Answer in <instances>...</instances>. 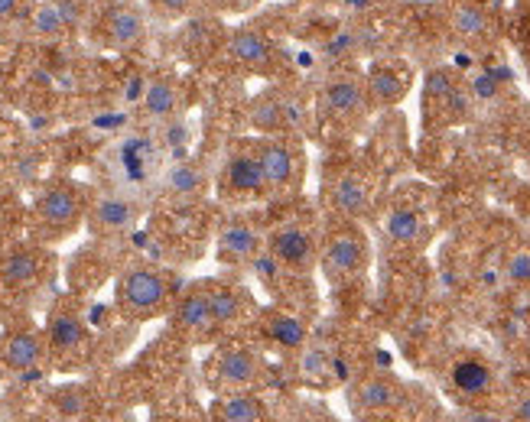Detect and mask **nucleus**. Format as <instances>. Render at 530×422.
<instances>
[{
	"label": "nucleus",
	"instance_id": "nucleus-1",
	"mask_svg": "<svg viewBox=\"0 0 530 422\" xmlns=\"http://www.w3.org/2000/svg\"><path fill=\"white\" fill-rule=\"evenodd\" d=\"M368 263H371V244H368V234L361 231V224L348 218H332L319 247L322 276L335 286H345L352 280H361Z\"/></svg>",
	"mask_w": 530,
	"mask_h": 422
},
{
	"label": "nucleus",
	"instance_id": "nucleus-2",
	"mask_svg": "<svg viewBox=\"0 0 530 422\" xmlns=\"http://www.w3.org/2000/svg\"><path fill=\"white\" fill-rule=\"evenodd\" d=\"M371 111L368 101V85L365 75H335L322 85L319 98H316V114L319 121L335 124V127H358L365 121V114Z\"/></svg>",
	"mask_w": 530,
	"mask_h": 422
},
{
	"label": "nucleus",
	"instance_id": "nucleus-3",
	"mask_svg": "<svg viewBox=\"0 0 530 422\" xmlns=\"http://www.w3.org/2000/svg\"><path fill=\"white\" fill-rule=\"evenodd\" d=\"M205 380L215 393H241V390H261L267 380V364L254 348L228 345L215 354L205 367Z\"/></svg>",
	"mask_w": 530,
	"mask_h": 422
},
{
	"label": "nucleus",
	"instance_id": "nucleus-4",
	"mask_svg": "<svg viewBox=\"0 0 530 422\" xmlns=\"http://www.w3.org/2000/svg\"><path fill=\"white\" fill-rule=\"evenodd\" d=\"M170 289L173 286L166 280V273L153 270V267H134V270H127L118 283V306L127 319L144 322L166 309Z\"/></svg>",
	"mask_w": 530,
	"mask_h": 422
},
{
	"label": "nucleus",
	"instance_id": "nucleus-5",
	"mask_svg": "<svg viewBox=\"0 0 530 422\" xmlns=\"http://www.w3.org/2000/svg\"><path fill=\"white\" fill-rule=\"evenodd\" d=\"M319 247L322 237L303 221H283L267 234L270 260L296 276H306L319 267Z\"/></svg>",
	"mask_w": 530,
	"mask_h": 422
},
{
	"label": "nucleus",
	"instance_id": "nucleus-6",
	"mask_svg": "<svg viewBox=\"0 0 530 422\" xmlns=\"http://www.w3.org/2000/svg\"><path fill=\"white\" fill-rule=\"evenodd\" d=\"M257 153H261L270 195H290L303 186L306 153L293 137H261L257 140Z\"/></svg>",
	"mask_w": 530,
	"mask_h": 422
},
{
	"label": "nucleus",
	"instance_id": "nucleus-7",
	"mask_svg": "<svg viewBox=\"0 0 530 422\" xmlns=\"http://www.w3.org/2000/svg\"><path fill=\"white\" fill-rule=\"evenodd\" d=\"M449 390H452V397H459L469 406L491 400L498 390L495 364L478 351H459L449 364Z\"/></svg>",
	"mask_w": 530,
	"mask_h": 422
},
{
	"label": "nucleus",
	"instance_id": "nucleus-8",
	"mask_svg": "<svg viewBox=\"0 0 530 422\" xmlns=\"http://www.w3.org/2000/svg\"><path fill=\"white\" fill-rule=\"evenodd\" d=\"M222 189L235 199H261L267 192V179H264V166H261V153H257V140L254 143H241L228 153L225 169H222Z\"/></svg>",
	"mask_w": 530,
	"mask_h": 422
},
{
	"label": "nucleus",
	"instance_id": "nucleus-9",
	"mask_svg": "<svg viewBox=\"0 0 530 422\" xmlns=\"http://www.w3.org/2000/svg\"><path fill=\"white\" fill-rule=\"evenodd\" d=\"M348 400H352V410H358L361 416H387L407 403V387L391 374H368L355 380Z\"/></svg>",
	"mask_w": 530,
	"mask_h": 422
},
{
	"label": "nucleus",
	"instance_id": "nucleus-10",
	"mask_svg": "<svg viewBox=\"0 0 530 422\" xmlns=\"http://www.w3.org/2000/svg\"><path fill=\"white\" fill-rule=\"evenodd\" d=\"M82 221V199L72 186H49L36 199V224L49 237H66Z\"/></svg>",
	"mask_w": 530,
	"mask_h": 422
},
{
	"label": "nucleus",
	"instance_id": "nucleus-11",
	"mask_svg": "<svg viewBox=\"0 0 530 422\" xmlns=\"http://www.w3.org/2000/svg\"><path fill=\"white\" fill-rule=\"evenodd\" d=\"M326 192H329V205H332L335 218L358 221V218H365L374 205V186L361 169H342V173H335L332 186Z\"/></svg>",
	"mask_w": 530,
	"mask_h": 422
},
{
	"label": "nucleus",
	"instance_id": "nucleus-12",
	"mask_svg": "<svg viewBox=\"0 0 530 422\" xmlns=\"http://www.w3.org/2000/svg\"><path fill=\"white\" fill-rule=\"evenodd\" d=\"M368 85V101L371 108H394L407 98V91L413 85V69L404 59H381L371 65V72L365 75Z\"/></svg>",
	"mask_w": 530,
	"mask_h": 422
},
{
	"label": "nucleus",
	"instance_id": "nucleus-13",
	"mask_svg": "<svg viewBox=\"0 0 530 422\" xmlns=\"http://www.w3.org/2000/svg\"><path fill=\"white\" fill-rule=\"evenodd\" d=\"M228 56L251 72L277 69V46L261 30H251V26H241V30L228 36Z\"/></svg>",
	"mask_w": 530,
	"mask_h": 422
},
{
	"label": "nucleus",
	"instance_id": "nucleus-14",
	"mask_svg": "<svg viewBox=\"0 0 530 422\" xmlns=\"http://www.w3.org/2000/svg\"><path fill=\"white\" fill-rule=\"evenodd\" d=\"M215 254L228 267H241V263H251L257 254H261V231L248 221H231L218 234V247Z\"/></svg>",
	"mask_w": 530,
	"mask_h": 422
},
{
	"label": "nucleus",
	"instance_id": "nucleus-15",
	"mask_svg": "<svg viewBox=\"0 0 530 422\" xmlns=\"http://www.w3.org/2000/svg\"><path fill=\"white\" fill-rule=\"evenodd\" d=\"M46 345L59 358H75L88 348V332L85 322L79 319V312L72 309H56L53 319L46 325Z\"/></svg>",
	"mask_w": 530,
	"mask_h": 422
},
{
	"label": "nucleus",
	"instance_id": "nucleus-16",
	"mask_svg": "<svg viewBox=\"0 0 530 422\" xmlns=\"http://www.w3.org/2000/svg\"><path fill=\"white\" fill-rule=\"evenodd\" d=\"M88 221H92V231H98L101 237H114V234H124L134 228L137 208L131 199H124V195H101L92 205Z\"/></svg>",
	"mask_w": 530,
	"mask_h": 422
},
{
	"label": "nucleus",
	"instance_id": "nucleus-17",
	"mask_svg": "<svg viewBox=\"0 0 530 422\" xmlns=\"http://www.w3.org/2000/svg\"><path fill=\"white\" fill-rule=\"evenodd\" d=\"M212 422H270V410L257 397V390L218 393V400L212 403Z\"/></svg>",
	"mask_w": 530,
	"mask_h": 422
},
{
	"label": "nucleus",
	"instance_id": "nucleus-18",
	"mask_svg": "<svg viewBox=\"0 0 530 422\" xmlns=\"http://www.w3.org/2000/svg\"><path fill=\"white\" fill-rule=\"evenodd\" d=\"M176 328L186 335H209L212 328H218L215 315H212V302H209V289H192L176 306Z\"/></svg>",
	"mask_w": 530,
	"mask_h": 422
},
{
	"label": "nucleus",
	"instance_id": "nucleus-19",
	"mask_svg": "<svg viewBox=\"0 0 530 422\" xmlns=\"http://www.w3.org/2000/svg\"><path fill=\"white\" fill-rule=\"evenodd\" d=\"M449 30L456 33L465 43H482L491 36L495 23H491L488 10L475 0H459V4L449 7Z\"/></svg>",
	"mask_w": 530,
	"mask_h": 422
},
{
	"label": "nucleus",
	"instance_id": "nucleus-20",
	"mask_svg": "<svg viewBox=\"0 0 530 422\" xmlns=\"http://www.w3.org/2000/svg\"><path fill=\"white\" fill-rule=\"evenodd\" d=\"M264 335L283 351H303L309 341V328L300 315L274 309V312H267V319H264Z\"/></svg>",
	"mask_w": 530,
	"mask_h": 422
},
{
	"label": "nucleus",
	"instance_id": "nucleus-21",
	"mask_svg": "<svg viewBox=\"0 0 530 422\" xmlns=\"http://www.w3.org/2000/svg\"><path fill=\"white\" fill-rule=\"evenodd\" d=\"M46 338L36 335V332H20V335H10V341L4 345V364L10 371L17 374H27L36 371V367L43 364L46 358Z\"/></svg>",
	"mask_w": 530,
	"mask_h": 422
},
{
	"label": "nucleus",
	"instance_id": "nucleus-22",
	"mask_svg": "<svg viewBox=\"0 0 530 422\" xmlns=\"http://www.w3.org/2000/svg\"><path fill=\"white\" fill-rule=\"evenodd\" d=\"M426 218L420 215L417 208H407V205H397L391 208V215H387V237L397 244V247H420L426 241Z\"/></svg>",
	"mask_w": 530,
	"mask_h": 422
},
{
	"label": "nucleus",
	"instance_id": "nucleus-23",
	"mask_svg": "<svg viewBox=\"0 0 530 422\" xmlns=\"http://www.w3.org/2000/svg\"><path fill=\"white\" fill-rule=\"evenodd\" d=\"M205 289H209V302H212V315H215L218 328H222V325H235V322L244 319V315H248V299H244V293H241L238 286L212 283V286H205Z\"/></svg>",
	"mask_w": 530,
	"mask_h": 422
},
{
	"label": "nucleus",
	"instance_id": "nucleus-24",
	"mask_svg": "<svg viewBox=\"0 0 530 422\" xmlns=\"http://www.w3.org/2000/svg\"><path fill=\"white\" fill-rule=\"evenodd\" d=\"M40 273H43V257L36 254V250H14V254H7L0 260V280L14 289L36 283Z\"/></svg>",
	"mask_w": 530,
	"mask_h": 422
},
{
	"label": "nucleus",
	"instance_id": "nucleus-25",
	"mask_svg": "<svg viewBox=\"0 0 530 422\" xmlns=\"http://www.w3.org/2000/svg\"><path fill=\"white\" fill-rule=\"evenodd\" d=\"M108 30V43L118 49H131L144 39V17L134 7H114L105 20Z\"/></svg>",
	"mask_w": 530,
	"mask_h": 422
},
{
	"label": "nucleus",
	"instance_id": "nucleus-26",
	"mask_svg": "<svg viewBox=\"0 0 530 422\" xmlns=\"http://www.w3.org/2000/svg\"><path fill=\"white\" fill-rule=\"evenodd\" d=\"M144 114L150 121H166V117H173L179 108V88L173 78H153V82L144 88Z\"/></svg>",
	"mask_w": 530,
	"mask_h": 422
},
{
	"label": "nucleus",
	"instance_id": "nucleus-27",
	"mask_svg": "<svg viewBox=\"0 0 530 422\" xmlns=\"http://www.w3.org/2000/svg\"><path fill=\"white\" fill-rule=\"evenodd\" d=\"M166 192L173 195V199H196V195H202L205 189V173L199 166H192V163H179L173 166L170 173H166Z\"/></svg>",
	"mask_w": 530,
	"mask_h": 422
},
{
	"label": "nucleus",
	"instance_id": "nucleus-28",
	"mask_svg": "<svg viewBox=\"0 0 530 422\" xmlns=\"http://www.w3.org/2000/svg\"><path fill=\"white\" fill-rule=\"evenodd\" d=\"M66 23H69V13L59 4H43L33 13V30L40 36H59L62 30H66Z\"/></svg>",
	"mask_w": 530,
	"mask_h": 422
},
{
	"label": "nucleus",
	"instance_id": "nucleus-29",
	"mask_svg": "<svg viewBox=\"0 0 530 422\" xmlns=\"http://www.w3.org/2000/svg\"><path fill=\"white\" fill-rule=\"evenodd\" d=\"M504 280L511 286H521V289H530V250H514L504 260Z\"/></svg>",
	"mask_w": 530,
	"mask_h": 422
},
{
	"label": "nucleus",
	"instance_id": "nucleus-30",
	"mask_svg": "<svg viewBox=\"0 0 530 422\" xmlns=\"http://www.w3.org/2000/svg\"><path fill=\"white\" fill-rule=\"evenodd\" d=\"M511 422H530V393H521L511 406Z\"/></svg>",
	"mask_w": 530,
	"mask_h": 422
},
{
	"label": "nucleus",
	"instance_id": "nucleus-31",
	"mask_svg": "<svg viewBox=\"0 0 530 422\" xmlns=\"http://www.w3.org/2000/svg\"><path fill=\"white\" fill-rule=\"evenodd\" d=\"M153 4H157L163 13H186L196 0H153Z\"/></svg>",
	"mask_w": 530,
	"mask_h": 422
},
{
	"label": "nucleus",
	"instance_id": "nucleus-32",
	"mask_svg": "<svg viewBox=\"0 0 530 422\" xmlns=\"http://www.w3.org/2000/svg\"><path fill=\"white\" fill-rule=\"evenodd\" d=\"M20 0H0V17H14Z\"/></svg>",
	"mask_w": 530,
	"mask_h": 422
},
{
	"label": "nucleus",
	"instance_id": "nucleus-33",
	"mask_svg": "<svg viewBox=\"0 0 530 422\" xmlns=\"http://www.w3.org/2000/svg\"><path fill=\"white\" fill-rule=\"evenodd\" d=\"M527 75H530V62H527Z\"/></svg>",
	"mask_w": 530,
	"mask_h": 422
}]
</instances>
